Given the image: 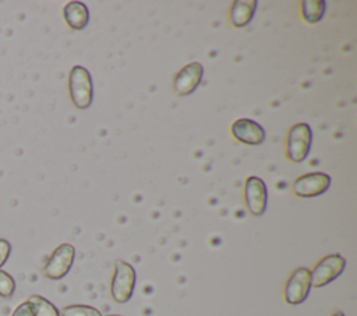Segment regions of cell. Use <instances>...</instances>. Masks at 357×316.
<instances>
[{"mask_svg": "<svg viewBox=\"0 0 357 316\" xmlns=\"http://www.w3.org/2000/svg\"><path fill=\"white\" fill-rule=\"evenodd\" d=\"M346 267V259L339 253L326 255L318 260L312 270H310L311 287L321 288L335 278H337Z\"/></svg>", "mask_w": 357, "mask_h": 316, "instance_id": "4", "label": "cell"}, {"mask_svg": "<svg viewBox=\"0 0 357 316\" xmlns=\"http://www.w3.org/2000/svg\"><path fill=\"white\" fill-rule=\"evenodd\" d=\"M312 143L311 127L298 123L290 127L286 138V157L293 163H301L307 159Z\"/></svg>", "mask_w": 357, "mask_h": 316, "instance_id": "3", "label": "cell"}, {"mask_svg": "<svg viewBox=\"0 0 357 316\" xmlns=\"http://www.w3.org/2000/svg\"><path fill=\"white\" fill-rule=\"evenodd\" d=\"M60 316H102V313L89 305H68L61 309Z\"/></svg>", "mask_w": 357, "mask_h": 316, "instance_id": "15", "label": "cell"}, {"mask_svg": "<svg viewBox=\"0 0 357 316\" xmlns=\"http://www.w3.org/2000/svg\"><path fill=\"white\" fill-rule=\"evenodd\" d=\"M105 316H120V315H105Z\"/></svg>", "mask_w": 357, "mask_h": 316, "instance_id": "20", "label": "cell"}, {"mask_svg": "<svg viewBox=\"0 0 357 316\" xmlns=\"http://www.w3.org/2000/svg\"><path fill=\"white\" fill-rule=\"evenodd\" d=\"M68 92L73 104L85 110L92 104L93 99V85L91 74L86 68L81 65H74L68 74Z\"/></svg>", "mask_w": 357, "mask_h": 316, "instance_id": "1", "label": "cell"}, {"mask_svg": "<svg viewBox=\"0 0 357 316\" xmlns=\"http://www.w3.org/2000/svg\"><path fill=\"white\" fill-rule=\"evenodd\" d=\"M11 316H33V313H32V310H31V306H29L28 302L25 301V302L20 303V305L14 309V312H13Z\"/></svg>", "mask_w": 357, "mask_h": 316, "instance_id": "18", "label": "cell"}, {"mask_svg": "<svg viewBox=\"0 0 357 316\" xmlns=\"http://www.w3.org/2000/svg\"><path fill=\"white\" fill-rule=\"evenodd\" d=\"M204 77V67L198 61L188 63L184 65L173 78V90L177 96L191 95Z\"/></svg>", "mask_w": 357, "mask_h": 316, "instance_id": "9", "label": "cell"}, {"mask_svg": "<svg viewBox=\"0 0 357 316\" xmlns=\"http://www.w3.org/2000/svg\"><path fill=\"white\" fill-rule=\"evenodd\" d=\"M135 280L137 274L134 267L121 260L117 259L114 262V273L110 281V295L117 303H126L131 299L135 288Z\"/></svg>", "mask_w": 357, "mask_h": 316, "instance_id": "2", "label": "cell"}, {"mask_svg": "<svg viewBox=\"0 0 357 316\" xmlns=\"http://www.w3.org/2000/svg\"><path fill=\"white\" fill-rule=\"evenodd\" d=\"M14 291H15L14 278L8 273L0 270V297L10 298L14 294Z\"/></svg>", "mask_w": 357, "mask_h": 316, "instance_id": "16", "label": "cell"}, {"mask_svg": "<svg viewBox=\"0 0 357 316\" xmlns=\"http://www.w3.org/2000/svg\"><path fill=\"white\" fill-rule=\"evenodd\" d=\"M230 132L236 141L245 145H259L265 141V129L257 121L250 118H238L231 127Z\"/></svg>", "mask_w": 357, "mask_h": 316, "instance_id": "10", "label": "cell"}, {"mask_svg": "<svg viewBox=\"0 0 357 316\" xmlns=\"http://www.w3.org/2000/svg\"><path fill=\"white\" fill-rule=\"evenodd\" d=\"M244 200L247 210L252 216H262L268 205V189L265 182L255 175H251L244 182Z\"/></svg>", "mask_w": 357, "mask_h": 316, "instance_id": "8", "label": "cell"}, {"mask_svg": "<svg viewBox=\"0 0 357 316\" xmlns=\"http://www.w3.org/2000/svg\"><path fill=\"white\" fill-rule=\"evenodd\" d=\"M75 258V248L71 244H61L59 245L52 255L49 256L47 262L43 267L45 277L50 280H60L63 278L71 269Z\"/></svg>", "mask_w": 357, "mask_h": 316, "instance_id": "5", "label": "cell"}, {"mask_svg": "<svg viewBox=\"0 0 357 316\" xmlns=\"http://www.w3.org/2000/svg\"><path fill=\"white\" fill-rule=\"evenodd\" d=\"M331 316H346L343 312H335V313H332Z\"/></svg>", "mask_w": 357, "mask_h": 316, "instance_id": "19", "label": "cell"}, {"mask_svg": "<svg viewBox=\"0 0 357 316\" xmlns=\"http://www.w3.org/2000/svg\"><path fill=\"white\" fill-rule=\"evenodd\" d=\"M63 15L67 25L74 31L84 29L89 22V10L81 1H70L63 8Z\"/></svg>", "mask_w": 357, "mask_h": 316, "instance_id": "11", "label": "cell"}, {"mask_svg": "<svg viewBox=\"0 0 357 316\" xmlns=\"http://www.w3.org/2000/svg\"><path fill=\"white\" fill-rule=\"evenodd\" d=\"M26 302L31 306L33 316H60L59 309L40 295H31Z\"/></svg>", "mask_w": 357, "mask_h": 316, "instance_id": "14", "label": "cell"}, {"mask_svg": "<svg viewBox=\"0 0 357 316\" xmlns=\"http://www.w3.org/2000/svg\"><path fill=\"white\" fill-rule=\"evenodd\" d=\"M329 185L331 177L326 173H307L293 181L291 192L297 198H314L326 192Z\"/></svg>", "mask_w": 357, "mask_h": 316, "instance_id": "6", "label": "cell"}, {"mask_svg": "<svg viewBox=\"0 0 357 316\" xmlns=\"http://www.w3.org/2000/svg\"><path fill=\"white\" fill-rule=\"evenodd\" d=\"M11 252V245L7 239L0 238V267L7 262Z\"/></svg>", "mask_w": 357, "mask_h": 316, "instance_id": "17", "label": "cell"}, {"mask_svg": "<svg viewBox=\"0 0 357 316\" xmlns=\"http://www.w3.org/2000/svg\"><path fill=\"white\" fill-rule=\"evenodd\" d=\"M310 290V269L297 267L296 270H293L284 284L283 298L289 305H300L307 299Z\"/></svg>", "mask_w": 357, "mask_h": 316, "instance_id": "7", "label": "cell"}, {"mask_svg": "<svg viewBox=\"0 0 357 316\" xmlns=\"http://www.w3.org/2000/svg\"><path fill=\"white\" fill-rule=\"evenodd\" d=\"M257 0H236L230 7V22L236 28L245 26L254 17Z\"/></svg>", "mask_w": 357, "mask_h": 316, "instance_id": "12", "label": "cell"}, {"mask_svg": "<svg viewBox=\"0 0 357 316\" xmlns=\"http://www.w3.org/2000/svg\"><path fill=\"white\" fill-rule=\"evenodd\" d=\"M326 3L324 0H303L301 15L307 24H317L325 14Z\"/></svg>", "mask_w": 357, "mask_h": 316, "instance_id": "13", "label": "cell"}]
</instances>
